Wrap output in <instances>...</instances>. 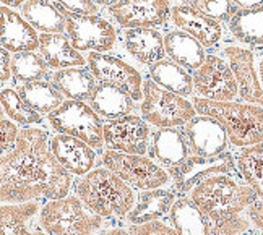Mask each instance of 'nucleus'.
<instances>
[{
    "label": "nucleus",
    "instance_id": "obj_3",
    "mask_svg": "<svg viewBox=\"0 0 263 235\" xmlns=\"http://www.w3.org/2000/svg\"><path fill=\"white\" fill-rule=\"evenodd\" d=\"M190 198L211 222H219L247 209L258 200V195L250 185L232 177V173H218L192 188Z\"/></svg>",
    "mask_w": 263,
    "mask_h": 235
},
{
    "label": "nucleus",
    "instance_id": "obj_20",
    "mask_svg": "<svg viewBox=\"0 0 263 235\" xmlns=\"http://www.w3.org/2000/svg\"><path fill=\"white\" fill-rule=\"evenodd\" d=\"M151 158L167 172L179 167L190 156L189 141L184 130L179 128H159L151 136Z\"/></svg>",
    "mask_w": 263,
    "mask_h": 235
},
{
    "label": "nucleus",
    "instance_id": "obj_13",
    "mask_svg": "<svg viewBox=\"0 0 263 235\" xmlns=\"http://www.w3.org/2000/svg\"><path fill=\"white\" fill-rule=\"evenodd\" d=\"M236 169V161L231 152H222L219 156H189L179 167L169 170L173 179L174 190L177 193H187L203 182L218 173H232Z\"/></svg>",
    "mask_w": 263,
    "mask_h": 235
},
{
    "label": "nucleus",
    "instance_id": "obj_41",
    "mask_svg": "<svg viewBox=\"0 0 263 235\" xmlns=\"http://www.w3.org/2000/svg\"><path fill=\"white\" fill-rule=\"evenodd\" d=\"M247 214H249V219L250 222L258 230H263V200H255L254 203L250 204L247 208Z\"/></svg>",
    "mask_w": 263,
    "mask_h": 235
},
{
    "label": "nucleus",
    "instance_id": "obj_18",
    "mask_svg": "<svg viewBox=\"0 0 263 235\" xmlns=\"http://www.w3.org/2000/svg\"><path fill=\"white\" fill-rule=\"evenodd\" d=\"M0 18H2V37H0L2 49L13 54L34 52L39 49V34L25 16L10 7L2 5Z\"/></svg>",
    "mask_w": 263,
    "mask_h": 235
},
{
    "label": "nucleus",
    "instance_id": "obj_27",
    "mask_svg": "<svg viewBox=\"0 0 263 235\" xmlns=\"http://www.w3.org/2000/svg\"><path fill=\"white\" fill-rule=\"evenodd\" d=\"M148 71L149 80H153L156 85L171 93H176L182 97L194 94V76L189 73V70L177 65L173 60H159L155 65H151Z\"/></svg>",
    "mask_w": 263,
    "mask_h": 235
},
{
    "label": "nucleus",
    "instance_id": "obj_1",
    "mask_svg": "<svg viewBox=\"0 0 263 235\" xmlns=\"http://www.w3.org/2000/svg\"><path fill=\"white\" fill-rule=\"evenodd\" d=\"M0 175L4 204L64 198L72 188V173L52 154L47 131L36 127L20 131L15 148L2 156Z\"/></svg>",
    "mask_w": 263,
    "mask_h": 235
},
{
    "label": "nucleus",
    "instance_id": "obj_4",
    "mask_svg": "<svg viewBox=\"0 0 263 235\" xmlns=\"http://www.w3.org/2000/svg\"><path fill=\"white\" fill-rule=\"evenodd\" d=\"M192 102L200 115L213 117L226 128L231 145L247 148L263 141L261 106L236 101H210L203 97H195Z\"/></svg>",
    "mask_w": 263,
    "mask_h": 235
},
{
    "label": "nucleus",
    "instance_id": "obj_12",
    "mask_svg": "<svg viewBox=\"0 0 263 235\" xmlns=\"http://www.w3.org/2000/svg\"><path fill=\"white\" fill-rule=\"evenodd\" d=\"M148 122L138 115H124L104 124V145L119 152L145 156L149 151Z\"/></svg>",
    "mask_w": 263,
    "mask_h": 235
},
{
    "label": "nucleus",
    "instance_id": "obj_17",
    "mask_svg": "<svg viewBox=\"0 0 263 235\" xmlns=\"http://www.w3.org/2000/svg\"><path fill=\"white\" fill-rule=\"evenodd\" d=\"M173 25L195 37L203 47H215L222 39V26L216 19L203 15L192 5H176L171 12Z\"/></svg>",
    "mask_w": 263,
    "mask_h": 235
},
{
    "label": "nucleus",
    "instance_id": "obj_38",
    "mask_svg": "<svg viewBox=\"0 0 263 235\" xmlns=\"http://www.w3.org/2000/svg\"><path fill=\"white\" fill-rule=\"evenodd\" d=\"M130 235H180L174 227H169L164 222H146L138 224V226H132L128 229Z\"/></svg>",
    "mask_w": 263,
    "mask_h": 235
},
{
    "label": "nucleus",
    "instance_id": "obj_35",
    "mask_svg": "<svg viewBox=\"0 0 263 235\" xmlns=\"http://www.w3.org/2000/svg\"><path fill=\"white\" fill-rule=\"evenodd\" d=\"M2 109L7 114L10 120L16 122L20 125H36L41 122V114H37L36 110H33L26 102L22 99V96L18 94L16 89L12 88H4L2 89Z\"/></svg>",
    "mask_w": 263,
    "mask_h": 235
},
{
    "label": "nucleus",
    "instance_id": "obj_44",
    "mask_svg": "<svg viewBox=\"0 0 263 235\" xmlns=\"http://www.w3.org/2000/svg\"><path fill=\"white\" fill-rule=\"evenodd\" d=\"M26 0H2V4L5 7H10V8H15V7H22L25 5Z\"/></svg>",
    "mask_w": 263,
    "mask_h": 235
},
{
    "label": "nucleus",
    "instance_id": "obj_14",
    "mask_svg": "<svg viewBox=\"0 0 263 235\" xmlns=\"http://www.w3.org/2000/svg\"><path fill=\"white\" fill-rule=\"evenodd\" d=\"M171 12L167 0H117L109 7V15L124 29L164 25Z\"/></svg>",
    "mask_w": 263,
    "mask_h": 235
},
{
    "label": "nucleus",
    "instance_id": "obj_37",
    "mask_svg": "<svg viewBox=\"0 0 263 235\" xmlns=\"http://www.w3.org/2000/svg\"><path fill=\"white\" fill-rule=\"evenodd\" d=\"M250 227V219L244 218L242 214H236L224 221L213 222L210 229V235H242Z\"/></svg>",
    "mask_w": 263,
    "mask_h": 235
},
{
    "label": "nucleus",
    "instance_id": "obj_33",
    "mask_svg": "<svg viewBox=\"0 0 263 235\" xmlns=\"http://www.w3.org/2000/svg\"><path fill=\"white\" fill-rule=\"evenodd\" d=\"M37 212L36 200L20 203V204H4L2 206V235H46L39 230H29L28 221Z\"/></svg>",
    "mask_w": 263,
    "mask_h": 235
},
{
    "label": "nucleus",
    "instance_id": "obj_25",
    "mask_svg": "<svg viewBox=\"0 0 263 235\" xmlns=\"http://www.w3.org/2000/svg\"><path fill=\"white\" fill-rule=\"evenodd\" d=\"M164 47L166 55L185 70H197L206 58L205 47L180 29L169 31L164 36Z\"/></svg>",
    "mask_w": 263,
    "mask_h": 235
},
{
    "label": "nucleus",
    "instance_id": "obj_29",
    "mask_svg": "<svg viewBox=\"0 0 263 235\" xmlns=\"http://www.w3.org/2000/svg\"><path fill=\"white\" fill-rule=\"evenodd\" d=\"M229 31L249 47H263V5L239 8L229 19Z\"/></svg>",
    "mask_w": 263,
    "mask_h": 235
},
{
    "label": "nucleus",
    "instance_id": "obj_45",
    "mask_svg": "<svg viewBox=\"0 0 263 235\" xmlns=\"http://www.w3.org/2000/svg\"><path fill=\"white\" fill-rule=\"evenodd\" d=\"M104 235H130V233H128V230H125V229H110V230H107Z\"/></svg>",
    "mask_w": 263,
    "mask_h": 235
},
{
    "label": "nucleus",
    "instance_id": "obj_26",
    "mask_svg": "<svg viewBox=\"0 0 263 235\" xmlns=\"http://www.w3.org/2000/svg\"><path fill=\"white\" fill-rule=\"evenodd\" d=\"M52 83L68 99L89 101L99 81L89 70L82 67H72L57 70L52 75Z\"/></svg>",
    "mask_w": 263,
    "mask_h": 235
},
{
    "label": "nucleus",
    "instance_id": "obj_46",
    "mask_svg": "<svg viewBox=\"0 0 263 235\" xmlns=\"http://www.w3.org/2000/svg\"><path fill=\"white\" fill-rule=\"evenodd\" d=\"M93 4L96 5H104V7H110V5H114L117 0H91Z\"/></svg>",
    "mask_w": 263,
    "mask_h": 235
},
{
    "label": "nucleus",
    "instance_id": "obj_10",
    "mask_svg": "<svg viewBox=\"0 0 263 235\" xmlns=\"http://www.w3.org/2000/svg\"><path fill=\"white\" fill-rule=\"evenodd\" d=\"M194 76V88L200 97L210 101H234L239 96V86L236 76L226 60L219 55L210 54L203 60Z\"/></svg>",
    "mask_w": 263,
    "mask_h": 235
},
{
    "label": "nucleus",
    "instance_id": "obj_28",
    "mask_svg": "<svg viewBox=\"0 0 263 235\" xmlns=\"http://www.w3.org/2000/svg\"><path fill=\"white\" fill-rule=\"evenodd\" d=\"M171 222L180 235H210L211 221L192 198H177L171 208Z\"/></svg>",
    "mask_w": 263,
    "mask_h": 235
},
{
    "label": "nucleus",
    "instance_id": "obj_30",
    "mask_svg": "<svg viewBox=\"0 0 263 235\" xmlns=\"http://www.w3.org/2000/svg\"><path fill=\"white\" fill-rule=\"evenodd\" d=\"M18 94L26 104L36 110L37 114H50L57 107L64 104V94L57 89V86L52 81L46 80H36L29 81V83H23L18 86Z\"/></svg>",
    "mask_w": 263,
    "mask_h": 235
},
{
    "label": "nucleus",
    "instance_id": "obj_39",
    "mask_svg": "<svg viewBox=\"0 0 263 235\" xmlns=\"http://www.w3.org/2000/svg\"><path fill=\"white\" fill-rule=\"evenodd\" d=\"M0 133H2V156H5L15 148L20 131L10 119H2V122H0Z\"/></svg>",
    "mask_w": 263,
    "mask_h": 235
},
{
    "label": "nucleus",
    "instance_id": "obj_31",
    "mask_svg": "<svg viewBox=\"0 0 263 235\" xmlns=\"http://www.w3.org/2000/svg\"><path fill=\"white\" fill-rule=\"evenodd\" d=\"M23 16L43 33H64L65 16L49 0H26L22 7Z\"/></svg>",
    "mask_w": 263,
    "mask_h": 235
},
{
    "label": "nucleus",
    "instance_id": "obj_32",
    "mask_svg": "<svg viewBox=\"0 0 263 235\" xmlns=\"http://www.w3.org/2000/svg\"><path fill=\"white\" fill-rule=\"evenodd\" d=\"M236 169L247 185L263 200V141L242 148L236 154Z\"/></svg>",
    "mask_w": 263,
    "mask_h": 235
},
{
    "label": "nucleus",
    "instance_id": "obj_24",
    "mask_svg": "<svg viewBox=\"0 0 263 235\" xmlns=\"http://www.w3.org/2000/svg\"><path fill=\"white\" fill-rule=\"evenodd\" d=\"M134 97L125 89L110 83H98L93 96L89 97V106L93 107L99 117L112 120L124 115H130L134 110Z\"/></svg>",
    "mask_w": 263,
    "mask_h": 235
},
{
    "label": "nucleus",
    "instance_id": "obj_36",
    "mask_svg": "<svg viewBox=\"0 0 263 235\" xmlns=\"http://www.w3.org/2000/svg\"><path fill=\"white\" fill-rule=\"evenodd\" d=\"M190 5L219 23L221 22L229 23V19L237 12L236 4L232 0H192Z\"/></svg>",
    "mask_w": 263,
    "mask_h": 235
},
{
    "label": "nucleus",
    "instance_id": "obj_16",
    "mask_svg": "<svg viewBox=\"0 0 263 235\" xmlns=\"http://www.w3.org/2000/svg\"><path fill=\"white\" fill-rule=\"evenodd\" d=\"M224 54L228 57V64L232 73L236 76L239 96L246 102L263 107V86L255 70L254 52L246 47L228 46L224 49Z\"/></svg>",
    "mask_w": 263,
    "mask_h": 235
},
{
    "label": "nucleus",
    "instance_id": "obj_7",
    "mask_svg": "<svg viewBox=\"0 0 263 235\" xmlns=\"http://www.w3.org/2000/svg\"><path fill=\"white\" fill-rule=\"evenodd\" d=\"M47 120L59 133L75 136L91 148L104 146V124L99 114L85 101L68 99L47 115Z\"/></svg>",
    "mask_w": 263,
    "mask_h": 235
},
{
    "label": "nucleus",
    "instance_id": "obj_8",
    "mask_svg": "<svg viewBox=\"0 0 263 235\" xmlns=\"http://www.w3.org/2000/svg\"><path fill=\"white\" fill-rule=\"evenodd\" d=\"M103 164L122 179L128 187L140 191L163 188L171 179L164 167L140 154H127V152L107 149L103 154Z\"/></svg>",
    "mask_w": 263,
    "mask_h": 235
},
{
    "label": "nucleus",
    "instance_id": "obj_43",
    "mask_svg": "<svg viewBox=\"0 0 263 235\" xmlns=\"http://www.w3.org/2000/svg\"><path fill=\"white\" fill-rule=\"evenodd\" d=\"M239 8H254L263 5V0H232Z\"/></svg>",
    "mask_w": 263,
    "mask_h": 235
},
{
    "label": "nucleus",
    "instance_id": "obj_40",
    "mask_svg": "<svg viewBox=\"0 0 263 235\" xmlns=\"http://www.w3.org/2000/svg\"><path fill=\"white\" fill-rule=\"evenodd\" d=\"M55 5L75 15H96L98 5L91 0H54Z\"/></svg>",
    "mask_w": 263,
    "mask_h": 235
},
{
    "label": "nucleus",
    "instance_id": "obj_23",
    "mask_svg": "<svg viewBox=\"0 0 263 235\" xmlns=\"http://www.w3.org/2000/svg\"><path fill=\"white\" fill-rule=\"evenodd\" d=\"M39 52L49 68L64 70L72 67H83L88 60L80 54L70 37L62 33H43L39 36Z\"/></svg>",
    "mask_w": 263,
    "mask_h": 235
},
{
    "label": "nucleus",
    "instance_id": "obj_42",
    "mask_svg": "<svg viewBox=\"0 0 263 235\" xmlns=\"http://www.w3.org/2000/svg\"><path fill=\"white\" fill-rule=\"evenodd\" d=\"M10 76H12V58H10V54L8 50L2 49V83H5V81L10 80Z\"/></svg>",
    "mask_w": 263,
    "mask_h": 235
},
{
    "label": "nucleus",
    "instance_id": "obj_15",
    "mask_svg": "<svg viewBox=\"0 0 263 235\" xmlns=\"http://www.w3.org/2000/svg\"><path fill=\"white\" fill-rule=\"evenodd\" d=\"M190 152L195 156H219L226 152L229 136L226 128L210 115H195L184 127Z\"/></svg>",
    "mask_w": 263,
    "mask_h": 235
},
{
    "label": "nucleus",
    "instance_id": "obj_49",
    "mask_svg": "<svg viewBox=\"0 0 263 235\" xmlns=\"http://www.w3.org/2000/svg\"><path fill=\"white\" fill-rule=\"evenodd\" d=\"M260 232H261V235H263V230H260Z\"/></svg>",
    "mask_w": 263,
    "mask_h": 235
},
{
    "label": "nucleus",
    "instance_id": "obj_6",
    "mask_svg": "<svg viewBox=\"0 0 263 235\" xmlns=\"http://www.w3.org/2000/svg\"><path fill=\"white\" fill-rule=\"evenodd\" d=\"M140 110L141 117L158 128L185 127L197 114L194 102L161 88L153 80H145Z\"/></svg>",
    "mask_w": 263,
    "mask_h": 235
},
{
    "label": "nucleus",
    "instance_id": "obj_47",
    "mask_svg": "<svg viewBox=\"0 0 263 235\" xmlns=\"http://www.w3.org/2000/svg\"><path fill=\"white\" fill-rule=\"evenodd\" d=\"M258 73H260V81H261V86H263V55H261L260 64H258Z\"/></svg>",
    "mask_w": 263,
    "mask_h": 235
},
{
    "label": "nucleus",
    "instance_id": "obj_48",
    "mask_svg": "<svg viewBox=\"0 0 263 235\" xmlns=\"http://www.w3.org/2000/svg\"><path fill=\"white\" fill-rule=\"evenodd\" d=\"M177 2H185V0H177Z\"/></svg>",
    "mask_w": 263,
    "mask_h": 235
},
{
    "label": "nucleus",
    "instance_id": "obj_21",
    "mask_svg": "<svg viewBox=\"0 0 263 235\" xmlns=\"http://www.w3.org/2000/svg\"><path fill=\"white\" fill-rule=\"evenodd\" d=\"M124 47L137 62L155 65L166 57L164 36L155 28H130L124 29Z\"/></svg>",
    "mask_w": 263,
    "mask_h": 235
},
{
    "label": "nucleus",
    "instance_id": "obj_9",
    "mask_svg": "<svg viewBox=\"0 0 263 235\" xmlns=\"http://www.w3.org/2000/svg\"><path fill=\"white\" fill-rule=\"evenodd\" d=\"M59 7V5H57ZM60 12L65 16V33L80 52H107L117 43L114 25L99 15H75L62 7Z\"/></svg>",
    "mask_w": 263,
    "mask_h": 235
},
{
    "label": "nucleus",
    "instance_id": "obj_19",
    "mask_svg": "<svg viewBox=\"0 0 263 235\" xmlns=\"http://www.w3.org/2000/svg\"><path fill=\"white\" fill-rule=\"evenodd\" d=\"M50 151L65 170L78 177L93 170L96 162L95 148H91L82 140L64 133H57L50 140Z\"/></svg>",
    "mask_w": 263,
    "mask_h": 235
},
{
    "label": "nucleus",
    "instance_id": "obj_5",
    "mask_svg": "<svg viewBox=\"0 0 263 235\" xmlns=\"http://www.w3.org/2000/svg\"><path fill=\"white\" fill-rule=\"evenodd\" d=\"M39 224L47 235H95L103 218L89 211L78 197L49 200L39 209Z\"/></svg>",
    "mask_w": 263,
    "mask_h": 235
},
{
    "label": "nucleus",
    "instance_id": "obj_34",
    "mask_svg": "<svg viewBox=\"0 0 263 235\" xmlns=\"http://www.w3.org/2000/svg\"><path fill=\"white\" fill-rule=\"evenodd\" d=\"M47 68L43 55L34 52H20L12 57V75L16 83L43 80L47 76Z\"/></svg>",
    "mask_w": 263,
    "mask_h": 235
},
{
    "label": "nucleus",
    "instance_id": "obj_22",
    "mask_svg": "<svg viewBox=\"0 0 263 235\" xmlns=\"http://www.w3.org/2000/svg\"><path fill=\"white\" fill-rule=\"evenodd\" d=\"M176 200L177 191L167 190L164 187L140 191L138 201L125 216L127 222L132 224V226H138V224L159 221L167 212H171V208L174 206Z\"/></svg>",
    "mask_w": 263,
    "mask_h": 235
},
{
    "label": "nucleus",
    "instance_id": "obj_11",
    "mask_svg": "<svg viewBox=\"0 0 263 235\" xmlns=\"http://www.w3.org/2000/svg\"><path fill=\"white\" fill-rule=\"evenodd\" d=\"M88 70L101 83H110L125 89L135 101L143 99V76L120 57L104 52H91L88 55Z\"/></svg>",
    "mask_w": 263,
    "mask_h": 235
},
{
    "label": "nucleus",
    "instance_id": "obj_2",
    "mask_svg": "<svg viewBox=\"0 0 263 235\" xmlns=\"http://www.w3.org/2000/svg\"><path fill=\"white\" fill-rule=\"evenodd\" d=\"M77 197L101 218H124L135 206V193L107 167L89 170L75 182Z\"/></svg>",
    "mask_w": 263,
    "mask_h": 235
}]
</instances>
